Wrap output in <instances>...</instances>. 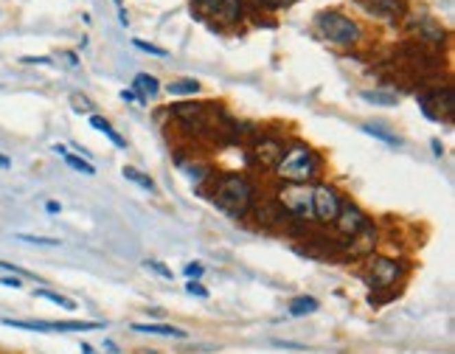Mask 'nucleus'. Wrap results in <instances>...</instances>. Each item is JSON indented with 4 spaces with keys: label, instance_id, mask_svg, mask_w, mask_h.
Listing matches in <instances>:
<instances>
[{
    "label": "nucleus",
    "instance_id": "obj_1",
    "mask_svg": "<svg viewBox=\"0 0 455 354\" xmlns=\"http://www.w3.org/2000/svg\"><path fill=\"white\" fill-rule=\"evenodd\" d=\"M281 183H295V186H310L315 177L320 174V155L307 146L303 141H292L284 146V155L279 166L272 169Z\"/></svg>",
    "mask_w": 455,
    "mask_h": 354
},
{
    "label": "nucleus",
    "instance_id": "obj_2",
    "mask_svg": "<svg viewBox=\"0 0 455 354\" xmlns=\"http://www.w3.org/2000/svg\"><path fill=\"white\" fill-rule=\"evenodd\" d=\"M211 200H214L225 214H231L233 220H242L250 209H253V183L248 180L245 174H220L214 180V189H211Z\"/></svg>",
    "mask_w": 455,
    "mask_h": 354
},
{
    "label": "nucleus",
    "instance_id": "obj_3",
    "mask_svg": "<svg viewBox=\"0 0 455 354\" xmlns=\"http://www.w3.org/2000/svg\"><path fill=\"white\" fill-rule=\"evenodd\" d=\"M315 34L331 45L351 48L362 40V28L357 20L346 17L343 12H320L315 17Z\"/></svg>",
    "mask_w": 455,
    "mask_h": 354
},
{
    "label": "nucleus",
    "instance_id": "obj_4",
    "mask_svg": "<svg viewBox=\"0 0 455 354\" xmlns=\"http://www.w3.org/2000/svg\"><path fill=\"white\" fill-rule=\"evenodd\" d=\"M191 9L200 20L214 25H233L245 14V0H191Z\"/></svg>",
    "mask_w": 455,
    "mask_h": 354
},
{
    "label": "nucleus",
    "instance_id": "obj_5",
    "mask_svg": "<svg viewBox=\"0 0 455 354\" xmlns=\"http://www.w3.org/2000/svg\"><path fill=\"white\" fill-rule=\"evenodd\" d=\"M276 202L281 205V211L307 222L312 220V189L310 186H295V183H284L276 191Z\"/></svg>",
    "mask_w": 455,
    "mask_h": 354
},
{
    "label": "nucleus",
    "instance_id": "obj_6",
    "mask_svg": "<svg viewBox=\"0 0 455 354\" xmlns=\"http://www.w3.org/2000/svg\"><path fill=\"white\" fill-rule=\"evenodd\" d=\"M0 323L12 327V329H28V332H90V329L104 327L99 320H14V318H3Z\"/></svg>",
    "mask_w": 455,
    "mask_h": 354
},
{
    "label": "nucleus",
    "instance_id": "obj_7",
    "mask_svg": "<svg viewBox=\"0 0 455 354\" xmlns=\"http://www.w3.org/2000/svg\"><path fill=\"white\" fill-rule=\"evenodd\" d=\"M340 205H343V197L335 186L329 183H318L312 189V217L320 222V225H331L340 214Z\"/></svg>",
    "mask_w": 455,
    "mask_h": 354
},
{
    "label": "nucleus",
    "instance_id": "obj_8",
    "mask_svg": "<svg viewBox=\"0 0 455 354\" xmlns=\"http://www.w3.org/2000/svg\"><path fill=\"white\" fill-rule=\"evenodd\" d=\"M399 276H402V264L397 259H388V256H374L366 264V270H362V279H366L369 287H374V290H385L390 284H397Z\"/></svg>",
    "mask_w": 455,
    "mask_h": 354
},
{
    "label": "nucleus",
    "instance_id": "obj_9",
    "mask_svg": "<svg viewBox=\"0 0 455 354\" xmlns=\"http://www.w3.org/2000/svg\"><path fill=\"white\" fill-rule=\"evenodd\" d=\"M419 104H421L424 115L433 118V121H450L452 110H455V93H452L450 84H444V87H436V91L421 93Z\"/></svg>",
    "mask_w": 455,
    "mask_h": 354
},
{
    "label": "nucleus",
    "instance_id": "obj_10",
    "mask_svg": "<svg viewBox=\"0 0 455 354\" xmlns=\"http://www.w3.org/2000/svg\"><path fill=\"white\" fill-rule=\"evenodd\" d=\"M281 155H284V141L272 138V135H261L250 146V161L256 166H261V169H276Z\"/></svg>",
    "mask_w": 455,
    "mask_h": 354
},
{
    "label": "nucleus",
    "instance_id": "obj_11",
    "mask_svg": "<svg viewBox=\"0 0 455 354\" xmlns=\"http://www.w3.org/2000/svg\"><path fill=\"white\" fill-rule=\"evenodd\" d=\"M331 225L338 228L340 236H346V239H354V236L369 225V217L360 211V205H357V202H346V200H343L340 214H338V220L331 222Z\"/></svg>",
    "mask_w": 455,
    "mask_h": 354
},
{
    "label": "nucleus",
    "instance_id": "obj_12",
    "mask_svg": "<svg viewBox=\"0 0 455 354\" xmlns=\"http://www.w3.org/2000/svg\"><path fill=\"white\" fill-rule=\"evenodd\" d=\"M357 6L366 14H371L377 20H385V23H397L408 12L405 0H357Z\"/></svg>",
    "mask_w": 455,
    "mask_h": 354
},
{
    "label": "nucleus",
    "instance_id": "obj_13",
    "mask_svg": "<svg viewBox=\"0 0 455 354\" xmlns=\"http://www.w3.org/2000/svg\"><path fill=\"white\" fill-rule=\"evenodd\" d=\"M410 28L419 34V43H430V45H441L444 43V28L433 20V17H421V20H413Z\"/></svg>",
    "mask_w": 455,
    "mask_h": 354
},
{
    "label": "nucleus",
    "instance_id": "obj_14",
    "mask_svg": "<svg viewBox=\"0 0 455 354\" xmlns=\"http://www.w3.org/2000/svg\"><path fill=\"white\" fill-rule=\"evenodd\" d=\"M284 211H281V205L276 202V197H270V200H261L256 205V220L261 228H272V225H281L284 222Z\"/></svg>",
    "mask_w": 455,
    "mask_h": 354
},
{
    "label": "nucleus",
    "instance_id": "obj_15",
    "mask_svg": "<svg viewBox=\"0 0 455 354\" xmlns=\"http://www.w3.org/2000/svg\"><path fill=\"white\" fill-rule=\"evenodd\" d=\"M132 332L138 335H161V338H180L186 340V332L177 329V327H169V323H132Z\"/></svg>",
    "mask_w": 455,
    "mask_h": 354
},
{
    "label": "nucleus",
    "instance_id": "obj_16",
    "mask_svg": "<svg viewBox=\"0 0 455 354\" xmlns=\"http://www.w3.org/2000/svg\"><path fill=\"white\" fill-rule=\"evenodd\" d=\"M132 84H135V91H138L143 99H155V96L161 93V82L152 76V73H138Z\"/></svg>",
    "mask_w": 455,
    "mask_h": 354
},
{
    "label": "nucleus",
    "instance_id": "obj_17",
    "mask_svg": "<svg viewBox=\"0 0 455 354\" xmlns=\"http://www.w3.org/2000/svg\"><path fill=\"white\" fill-rule=\"evenodd\" d=\"M318 307H320V304H318V298H312V295H298V298L290 301L287 309H290L292 318H303V315H312Z\"/></svg>",
    "mask_w": 455,
    "mask_h": 354
},
{
    "label": "nucleus",
    "instance_id": "obj_18",
    "mask_svg": "<svg viewBox=\"0 0 455 354\" xmlns=\"http://www.w3.org/2000/svg\"><path fill=\"white\" fill-rule=\"evenodd\" d=\"M90 127H93V130H99L102 135H107V138H110L115 146H121V150H124V146H127V141H124V138H121V135L113 130V124L107 121V118H102V115H96V113H93V115H90Z\"/></svg>",
    "mask_w": 455,
    "mask_h": 354
},
{
    "label": "nucleus",
    "instance_id": "obj_19",
    "mask_svg": "<svg viewBox=\"0 0 455 354\" xmlns=\"http://www.w3.org/2000/svg\"><path fill=\"white\" fill-rule=\"evenodd\" d=\"M166 91L172 96H194V93H200V82L197 79H177V82L166 84Z\"/></svg>",
    "mask_w": 455,
    "mask_h": 354
},
{
    "label": "nucleus",
    "instance_id": "obj_20",
    "mask_svg": "<svg viewBox=\"0 0 455 354\" xmlns=\"http://www.w3.org/2000/svg\"><path fill=\"white\" fill-rule=\"evenodd\" d=\"M366 102L371 104H382V107H393V104H399V96L397 93H382V91H362L360 93Z\"/></svg>",
    "mask_w": 455,
    "mask_h": 354
},
{
    "label": "nucleus",
    "instance_id": "obj_21",
    "mask_svg": "<svg viewBox=\"0 0 455 354\" xmlns=\"http://www.w3.org/2000/svg\"><path fill=\"white\" fill-rule=\"evenodd\" d=\"M127 177V180H132L135 186H141V189H146V191H155V180H152V177H146L143 172H138L135 166H124V172H121Z\"/></svg>",
    "mask_w": 455,
    "mask_h": 354
},
{
    "label": "nucleus",
    "instance_id": "obj_22",
    "mask_svg": "<svg viewBox=\"0 0 455 354\" xmlns=\"http://www.w3.org/2000/svg\"><path fill=\"white\" fill-rule=\"evenodd\" d=\"M34 295L37 298H45V301H51V304H56V307H62V309H76V304L71 301V298H65V295H59V292H51V290H34Z\"/></svg>",
    "mask_w": 455,
    "mask_h": 354
},
{
    "label": "nucleus",
    "instance_id": "obj_23",
    "mask_svg": "<svg viewBox=\"0 0 455 354\" xmlns=\"http://www.w3.org/2000/svg\"><path fill=\"white\" fill-rule=\"evenodd\" d=\"M62 158H65V163H68L71 169H76V172H82V174H96V166L90 163L87 158H79V155H71V152H65Z\"/></svg>",
    "mask_w": 455,
    "mask_h": 354
},
{
    "label": "nucleus",
    "instance_id": "obj_24",
    "mask_svg": "<svg viewBox=\"0 0 455 354\" xmlns=\"http://www.w3.org/2000/svg\"><path fill=\"white\" fill-rule=\"evenodd\" d=\"M20 242H28V245H43V248H56L62 245L59 239H54V236H34V233H17Z\"/></svg>",
    "mask_w": 455,
    "mask_h": 354
},
{
    "label": "nucleus",
    "instance_id": "obj_25",
    "mask_svg": "<svg viewBox=\"0 0 455 354\" xmlns=\"http://www.w3.org/2000/svg\"><path fill=\"white\" fill-rule=\"evenodd\" d=\"M362 132H369V135H374V138H380V141H385V143H390V146H402V138H399V135H390V132H385L382 127L366 124V127H362Z\"/></svg>",
    "mask_w": 455,
    "mask_h": 354
},
{
    "label": "nucleus",
    "instance_id": "obj_26",
    "mask_svg": "<svg viewBox=\"0 0 455 354\" xmlns=\"http://www.w3.org/2000/svg\"><path fill=\"white\" fill-rule=\"evenodd\" d=\"M253 3L267 12H281V9H290L292 3H298V0H253Z\"/></svg>",
    "mask_w": 455,
    "mask_h": 354
},
{
    "label": "nucleus",
    "instance_id": "obj_27",
    "mask_svg": "<svg viewBox=\"0 0 455 354\" xmlns=\"http://www.w3.org/2000/svg\"><path fill=\"white\" fill-rule=\"evenodd\" d=\"M71 104H73L76 113H93V102H90L87 96H82V93H73V96H71Z\"/></svg>",
    "mask_w": 455,
    "mask_h": 354
},
{
    "label": "nucleus",
    "instance_id": "obj_28",
    "mask_svg": "<svg viewBox=\"0 0 455 354\" xmlns=\"http://www.w3.org/2000/svg\"><path fill=\"white\" fill-rule=\"evenodd\" d=\"M132 45H135L138 51L152 54V56H166V48H161V45H152V43H143V40H132Z\"/></svg>",
    "mask_w": 455,
    "mask_h": 354
},
{
    "label": "nucleus",
    "instance_id": "obj_29",
    "mask_svg": "<svg viewBox=\"0 0 455 354\" xmlns=\"http://www.w3.org/2000/svg\"><path fill=\"white\" fill-rule=\"evenodd\" d=\"M146 268H149V270H155V273L163 276V279H174V273H172L169 268H163V261H155V259H152V261H146Z\"/></svg>",
    "mask_w": 455,
    "mask_h": 354
},
{
    "label": "nucleus",
    "instance_id": "obj_30",
    "mask_svg": "<svg viewBox=\"0 0 455 354\" xmlns=\"http://www.w3.org/2000/svg\"><path fill=\"white\" fill-rule=\"evenodd\" d=\"M186 292H189V295H200V298H208V290H205L200 281H191V279H189V284H186Z\"/></svg>",
    "mask_w": 455,
    "mask_h": 354
},
{
    "label": "nucleus",
    "instance_id": "obj_31",
    "mask_svg": "<svg viewBox=\"0 0 455 354\" xmlns=\"http://www.w3.org/2000/svg\"><path fill=\"white\" fill-rule=\"evenodd\" d=\"M20 62H23V65H54L51 56H23Z\"/></svg>",
    "mask_w": 455,
    "mask_h": 354
},
{
    "label": "nucleus",
    "instance_id": "obj_32",
    "mask_svg": "<svg viewBox=\"0 0 455 354\" xmlns=\"http://www.w3.org/2000/svg\"><path fill=\"white\" fill-rule=\"evenodd\" d=\"M186 276H189L191 281H197V279L202 276V264H200V261H191V264H186Z\"/></svg>",
    "mask_w": 455,
    "mask_h": 354
},
{
    "label": "nucleus",
    "instance_id": "obj_33",
    "mask_svg": "<svg viewBox=\"0 0 455 354\" xmlns=\"http://www.w3.org/2000/svg\"><path fill=\"white\" fill-rule=\"evenodd\" d=\"M0 284H3V287H12V290H20V287H23L20 276H3V279H0Z\"/></svg>",
    "mask_w": 455,
    "mask_h": 354
},
{
    "label": "nucleus",
    "instance_id": "obj_34",
    "mask_svg": "<svg viewBox=\"0 0 455 354\" xmlns=\"http://www.w3.org/2000/svg\"><path fill=\"white\" fill-rule=\"evenodd\" d=\"M0 270H9V273H14V276H32V273H25V270H20L17 264H9V261H0Z\"/></svg>",
    "mask_w": 455,
    "mask_h": 354
},
{
    "label": "nucleus",
    "instance_id": "obj_35",
    "mask_svg": "<svg viewBox=\"0 0 455 354\" xmlns=\"http://www.w3.org/2000/svg\"><path fill=\"white\" fill-rule=\"evenodd\" d=\"M45 211H48V214H56V211H62V205H59L56 200H51V202H45Z\"/></svg>",
    "mask_w": 455,
    "mask_h": 354
},
{
    "label": "nucleus",
    "instance_id": "obj_36",
    "mask_svg": "<svg viewBox=\"0 0 455 354\" xmlns=\"http://www.w3.org/2000/svg\"><path fill=\"white\" fill-rule=\"evenodd\" d=\"M121 99H124V102H135L138 96H135L132 91H121Z\"/></svg>",
    "mask_w": 455,
    "mask_h": 354
},
{
    "label": "nucleus",
    "instance_id": "obj_37",
    "mask_svg": "<svg viewBox=\"0 0 455 354\" xmlns=\"http://www.w3.org/2000/svg\"><path fill=\"white\" fill-rule=\"evenodd\" d=\"M433 150H436V155H439V158H441V155H444V146H441V143H439V138H433Z\"/></svg>",
    "mask_w": 455,
    "mask_h": 354
},
{
    "label": "nucleus",
    "instance_id": "obj_38",
    "mask_svg": "<svg viewBox=\"0 0 455 354\" xmlns=\"http://www.w3.org/2000/svg\"><path fill=\"white\" fill-rule=\"evenodd\" d=\"M9 166H12V161L6 155H0V169H9Z\"/></svg>",
    "mask_w": 455,
    "mask_h": 354
},
{
    "label": "nucleus",
    "instance_id": "obj_39",
    "mask_svg": "<svg viewBox=\"0 0 455 354\" xmlns=\"http://www.w3.org/2000/svg\"><path fill=\"white\" fill-rule=\"evenodd\" d=\"M104 349H107V351H113V354H118V349H115V343H113V340H107V343H104Z\"/></svg>",
    "mask_w": 455,
    "mask_h": 354
},
{
    "label": "nucleus",
    "instance_id": "obj_40",
    "mask_svg": "<svg viewBox=\"0 0 455 354\" xmlns=\"http://www.w3.org/2000/svg\"><path fill=\"white\" fill-rule=\"evenodd\" d=\"M82 354H93V349H90L87 343H82Z\"/></svg>",
    "mask_w": 455,
    "mask_h": 354
}]
</instances>
